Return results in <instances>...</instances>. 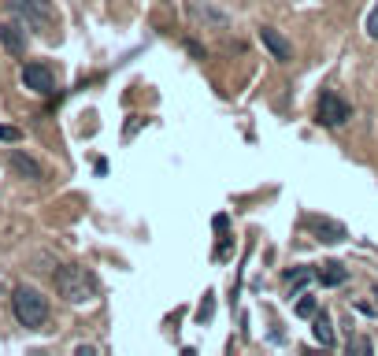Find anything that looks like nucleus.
Here are the masks:
<instances>
[{
  "mask_svg": "<svg viewBox=\"0 0 378 356\" xmlns=\"http://www.w3.org/2000/svg\"><path fill=\"white\" fill-rule=\"evenodd\" d=\"M23 134L15 130V126H0V141H19Z\"/></svg>",
  "mask_w": 378,
  "mask_h": 356,
  "instance_id": "14",
  "label": "nucleus"
},
{
  "mask_svg": "<svg viewBox=\"0 0 378 356\" xmlns=\"http://www.w3.org/2000/svg\"><path fill=\"white\" fill-rule=\"evenodd\" d=\"M349 104L341 101L338 93H323V101H319V123L323 126H341L345 119H349Z\"/></svg>",
  "mask_w": 378,
  "mask_h": 356,
  "instance_id": "5",
  "label": "nucleus"
},
{
  "mask_svg": "<svg viewBox=\"0 0 378 356\" xmlns=\"http://www.w3.org/2000/svg\"><path fill=\"white\" fill-rule=\"evenodd\" d=\"M311 279H316V271H311V267H297L293 274H286V282H289V289H293V294H301V289H304Z\"/></svg>",
  "mask_w": 378,
  "mask_h": 356,
  "instance_id": "11",
  "label": "nucleus"
},
{
  "mask_svg": "<svg viewBox=\"0 0 378 356\" xmlns=\"http://www.w3.org/2000/svg\"><path fill=\"white\" fill-rule=\"evenodd\" d=\"M316 279H319L323 286H341L345 279H349V274H345V267H341V264H323V267L316 271Z\"/></svg>",
  "mask_w": 378,
  "mask_h": 356,
  "instance_id": "8",
  "label": "nucleus"
},
{
  "mask_svg": "<svg viewBox=\"0 0 378 356\" xmlns=\"http://www.w3.org/2000/svg\"><path fill=\"white\" fill-rule=\"evenodd\" d=\"M316 342H323L326 349L334 345V327H330V319H326L323 312H316Z\"/></svg>",
  "mask_w": 378,
  "mask_h": 356,
  "instance_id": "10",
  "label": "nucleus"
},
{
  "mask_svg": "<svg viewBox=\"0 0 378 356\" xmlns=\"http://www.w3.org/2000/svg\"><path fill=\"white\" fill-rule=\"evenodd\" d=\"M11 167L19 171L23 178H34V182L41 178V167H38V164H34V160H30V156H23V152H11Z\"/></svg>",
  "mask_w": 378,
  "mask_h": 356,
  "instance_id": "9",
  "label": "nucleus"
},
{
  "mask_svg": "<svg viewBox=\"0 0 378 356\" xmlns=\"http://www.w3.org/2000/svg\"><path fill=\"white\" fill-rule=\"evenodd\" d=\"M367 34L378 41V4H374V8H371V15H367Z\"/></svg>",
  "mask_w": 378,
  "mask_h": 356,
  "instance_id": "13",
  "label": "nucleus"
},
{
  "mask_svg": "<svg viewBox=\"0 0 378 356\" xmlns=\"http://www.w3.org/2000/svg\"><path fill=\"white\" fill-rule=\"evenodd\" d=\"M316 312H319V308H316V301H311V297H304V301L297 304V316H304V319H316Z\"/></svg>",
  "mask_w": 378,
  "mask_h": 356,
  "instance_id": "12",
  "label": "nucleus"
},
{
  "mask_svg": "<svg viewBox=\"0 0 378 356\" xmlns=\"http://www.w3.org/2000/svg\"><path fill=\"white\" fill-rule=\"evenodd\" d=\"M11 308H15V319H19L23 327H30V330L45 327V319H48V301L38 294L34 286H19V289H15Z\"/></svg>",
  "mask_w": 378,
  "mask_h": 356,
  "instance_id": "1",
  "label": "nucleus"
},
{
  "mask_svg": "<svg viewBox=\"0 0 378 356\" xmlns=\"http://www.w3.org/2000/svg\"><path fill=\"white\" fill-rule=\"evenodd\" d=\"M23 86L41 93V96H48L56 89V78H52V71H48L45 63H26V67H23Z\"/></svg>",
  "mask_w": 378,
  "mask_h": 356,
  "instance_id": "4",
  "label": "nucleus"
},
{
  "mask_svg": "<svg viewBox=\"0 0 378 356\" xmlns=\"http://www.w3.org/2000/svg\"><path fill=\"white\" fill-rule=\"evenodd\" d=\"M56 289H60V297L63 301H71V304H86L93 297V279L82 267L67 264V267H60L56 271Z\"/></svg>",
  "mask_w": 378,
  "mask_h": 356,
  "instance_id": "2",
  "label": "nucleus"
},
{
  "mask_svg": "<svg viewBox=\"0 0 378 356\" xmlns=\"http://www.w3.org/2000/svg\"><path fill=\"white\" fill-rule=\"evenodd\" d=\"M349 349H360V352H371V349H374V345H371V342H367V338H360V342H352V345H349Z\"/></svg>",
  "mask_w": 378,
  "mask_h": 356,
  "instance_id": "15",
  "label": "nucleus"
},
{
  "mask_svg": "<svg viewBox=\"0 0 378 356\" xmlns=\"http://www.w3.org/2000/svg\"><path fill=\"white\" fill-rule=\"evenodd\" d=\"M260 41H264V45L271 48V56H274V60H282V63H286V60H293V45H289L282 34H278V30L264 26V30H260Z\"/></svg>",
  "mask_w": 378,
  "mask_h": 356,
  "instance_id": "6",
  "label": "nucleus"
},
{
  "mask_svg": "<svg viewBox=\"0 0 378 356\" xmlns=\"http://www.w3.org/2000/svg\"><path fill=\"white\" fill-rule=\"evenodd\" d=\"M8 8H11V15H19L23 23L38 26V30H48V26L56 23V15H52V8H48V0H8Z\"/></svg>",
  "mask_w": 378,
  "mask_h": 356,
  "instance_id": "3",
  "label": "nucleus"
},
{
  "mask_svg": "<svg viewBox=\"0 0 378 356\" xmlns=\"http://www.w3.org/2000/svg\"><path fill=\"white\" fill-rule=\"evenodd\" d=\"M0 45H4L8 52L23 56V52H26V34H23V26H19V23H4V26H0Z\"/></svg>",
  "mask_w": 378,
  "mask_h": 356,
  "instance_id": "7",
  "label": "nucleus"
}]
</instances>
